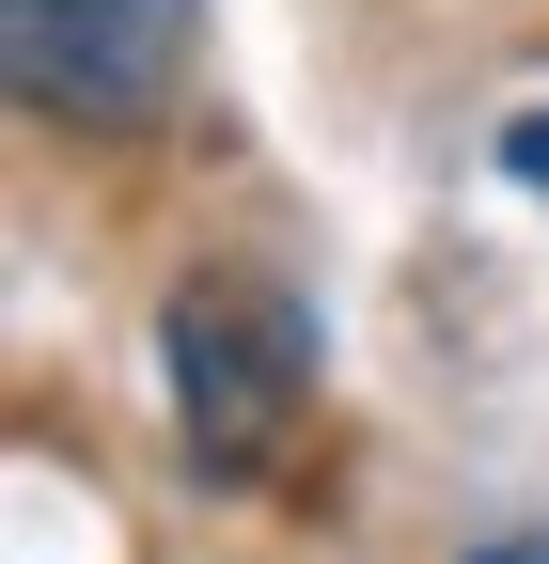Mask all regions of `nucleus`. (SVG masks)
I'll list each match as a JSON object with an SVG mask.
<instances>
[{"instance_id": "4", "label": "nucleus", "mask_w": 549, "mask_h": 564, "mask_svg": "<svg viewBox=\"0 0 549 564\" xmlns=\"http://www.w3.org/2000/svg\"><path fill=\"white\" fill-rule=\"evenodd\" d=\"M471 564H549V533H487V549H471Z\"/></svg>"}, {"instance_id": "2", "label": "nucleus", "mask_w": 549, "mask_h": 564, "mask_svg": "<svg viewBox=\"0 0 549 564\" xmlns=\"http://www.w3.org/2000/svg\"><path fill=\"white\" fill-rule=\"evenodd\" d=\"M0 63L63 126H158L189 79V0H0Z\"/></svg>"}, {"instance_id": "3", "label": "nucleus", "mask_w": 549, "mask_h": 564, "mask_svg": "<svg viewBox=\"0 0 549 564\" xmlns=\"http://www.w3.org/2000/svg\"><path fill=\"white\" fill-rule=\"evenodd\" d=\"M503 173H518V188H549V110H534V126L503 141Z\"/></svg>"}, {"instance_id": "1", "label": "nucleus", "mask_w": 549, "mask_h": 564, "mask_svg": "<svg viewBox=\"0 0 549 564\" xmlns=\"http://www.w3.org/2000/svg\"><path fill=\"white\" fill-rule=\"evenodd\" d=\"M158 377H173V440L204 486H251L283 455V423L314 408V345L283 299H251V282H189L158 314Z\"/></svg>"}]
</instances>
